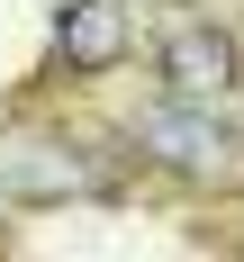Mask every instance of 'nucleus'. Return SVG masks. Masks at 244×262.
I'll use <instances>...</instances> for the list:
<instances>
[{"mask_svg":"<svg viewBox=\"0 0 244 262\" xmlns=\"http://www.w3.org/2000/svg\"><path fill=\"white\" fill-rule=\"evenodd\" d=\"M136 145L163 163V172H181V181L199 190H235L244 181V136H226L208 118V100H163L136 118Z\"/></svg>","mask_w":244,"mask_h":262,"instance_id":"nucleus-1","label":"nucleus"},{"mask_svg":"<svg viewBox=\"0 0 244 262\" xmlns=\"http://www.w3.org/2000/svg\"><path fill=\"white\" fill-rule=\"evenodd\" d=\"M0 199L54 208V199H108V163L63 136H0Z\"/></svg>","mask_w":244,"mask_h":262,"instance_id":"nucleus-2","label":"nucleus"},{"mask_svg":"<svg viewBox=\"0 0 244 262\" xmlns=\"http://www.w3.org/2000/svg\"><path fill=\"white\" fill-rule=\"evenodd\" d=\"M54 46H63L73 73H108V63L136 46V9L127 0H73V9L54 18Z\"/></svg>","mask_w":244,"mask_h":262,"instance_id":"nucleus-3","label":"nucleus"},{"mask_svg":"<svg viewBox=\"0 0 244 262\" xmlns=\"http://www.w3.org/2000/svg\"><path fill=\"white\" fill-rule=\"evenodd\" d=\"M163 81H172V100H226L235 91V36L226 27H181L163 46Z\"/></svg>","mask_w":244,"mask_h":262,"instance_id":"nucleus-4","label":"nucleus"}]
</instances>
